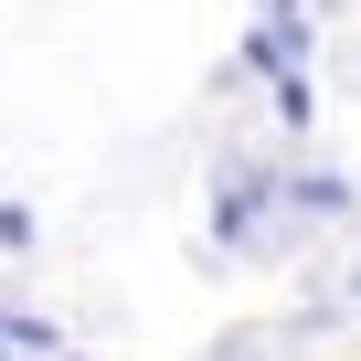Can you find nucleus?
Segmentation results:
<instances>
[{"instance_id": "f257e3e1", "label": "nucleus", "mask_w": 361, "mask_h": 361, "mask_svg": "<svg viewBox=\"0 0 361 361\" xmlns=\"http://www.w3.org/2000/svg\"><path fill=\"white\" fill-rule=\"evenodd\" d=\"M213 202H224L213 224H224V234H245V224H255V202H266V170H224V192H213Z\"/></svg>"}, {"instance_id": "20e7f679", "label": "nucleus", "mask_w": 361, "mask_h": 361, "mask_svg": "<svg viewBox=\"0 0 361 361\" xmlns=\"http://www.w3.org/2000/svg\"><path fill=\"white\" fill-rule=\"evenodd\" d=\"M32 361H43V350H32Z\"/></svg>"}, {"instance_id": "7ed1b4c3", "label": "nucleus", "mask_w": 361, "mask_h": 361, "mask_svg": "<svg viewBox=\"0 0 361 361\" xmlns=\"http://www.w3.org/2000/svg\"><path fill=\"white\" fill-rule=\"evenodd\" d=\"M43 340H54L43 319H11V308H0V350H43Z\"/></svg>"}, {"instance_id": "f03ea898", "label": "nucleus", "mask_w": 361, "mask_h": 361, "mask_svg": "<svg viewBox=\"0 0 361 361\" xmlns=\"http://www.w3.org/2000/svg\"><path fill=\"white\" fill-rule=\"evenodd\" d=\"M298 54H308V32H287V22H266V32L245 43V64H255V75H287Z\"/></svg>"}]
</instances>
